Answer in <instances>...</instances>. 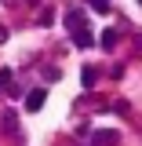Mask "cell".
Listing matches in <instances>:
<instances>
[{"mask_svg":"<svg viewBox=\"0 0 142 146\" xmlns=\"http://www.w3.org/2000/svg\"><path fill=\"white\" fill-rule=\"evenodd\" d=\"M4 128H7V131H15V128H18V117H15V113H4Z\"/></svg>","mask_w":142,"mask_h":146,"instance_id":"cell-7","label":"cell"},{"mask_svg":"<svg viewBox=\"0 0 142 146\" xmlns=\"http://www.w3.org/2000/svg\"><path fill=\"white\" fill-rule=\"evenodd\" d=\"M95 80H98V70H95V66H88V70L80 73V84H84V88H95Z\"/></svg>","mask_w":142,"mask_h":146,"instance_id":"cell-5","label":"cell"},{"mask_svg":"<svg viewBox=\"0 0 142 146\" xmlns=\"http://www.w3.org/2000/svg\"><path fill=\"white\" fill-rule=\"evenodd\" d=\"M91 143H95V146H113V143H117V131H98Z\"/></svg>","mask_w":142,"mask_h":146,"instance_id":"cell-4","label":"cell"},{"mask_svg":"<svg viewBox=\"0 0 142 146\" xmlns=\"http://www.w3.org/2000/svg\"><path fill=\"white\" fill-rule=\"evenodd\" d=\"M91 7L95 11H109V0H91Z\"/></svg>","mask_w":142,"mask_h":146,"instance_id":"cell-8","label":"cell"},{"mask_svg":"<svg viewBox=\"0 0 142 146\" xmlns=\"http://www.w3.org/2000/svg\"><path fill=\"white\" fill-rule=\"evenodd\" d=\"M66 29H69V33H84V29H88V18L80 15V11H69V15H66Z\"/></svg>","mask_w":142,"mask_h":146,"instance_id":"cell-1","label":"cell"},{"mask_svg":"<svg viewBox=\"0 0 142 146\" xmlns=\"http://www.w3.org/2000/svg\"><path fill=\"white\" fill-rule=\"evenodd\" d=\"M117 40H120V33H117V29H106V33L98 36V44H102L106 51H109V48H117Z\"/></svg>","mask_w":142,"mask_h":146,"instance_id":"cell-3","label":"cell"},{"mask_svg":"<svg viewBox=\"0 0 142 146\" xmlns=\"http://www.w3.org/2000/svg\"><path fill=\"white\" fill-rule=\"evenodd\" d=\"M4 40H7V29H4V26H0V44H4Z\"/></svg>","mask_w":142,"mask_h":146,"instance_id":"cell-9","label":"cell"},{"mask_svg":"<svg viewBox=\"0 0 142 146\" xmlns=\"http://www.w3.org/2000/svg\"><path fill=\"white\" fill-rule=\"evenodd\" d=\"M139 4H142V0H139Z\"/></svg>","mask_w":142,"mask_h":146,"instance_id":"cell-10","label":"cell"},{"mask_svg":"<svg viewBox=\"0 0 142 146\" xmlns=\"http://www.w3.org/2000/svg\"><path fill=\"white\" fill-rule=\"evenodd\" d=\"M44 99H48V95H44V88H33L29 95H26V110H29V113H36V110L44 106Z\"/></svg>","mask_w":142,"mask_h":146,"instance_id":"cell-2","label":"cell"},{"mask_svg":"<svg viewBox=\"0 0 142 146\" xmlns=\"http://www.w3.org/2000/svg\"><path fill=\"white\" fill-rule=\"evenodd\" d=\"M73 44H77V48H91V33L88 29H84V33H73Z\"/></svg>","mask_w":142,"mask_h":146,"instance_id":"cell-6","label":"cell"}]
</instances>
